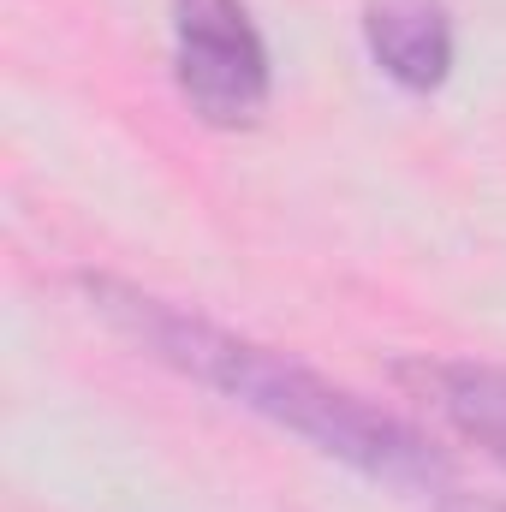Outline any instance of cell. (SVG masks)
<instances>
[{
	"label": "cell",
	"instance_id": "cell-5",
	"mask_svg": "<svg viewBox=\"0 0 506 512\" xmlns=\"http://www.w3.org/2000/svg\"><path fill=\"white\" fill-rule=\"evenodd\" d=\"M435 512H506V501H483V495H441Z\"/></svg>",
	"mask_w": 506,
	"mask_h": 512
},
{
	"label": "cell",
	"instance_id": "cell-2",
	"mask_svg": "<svg viewBox=\"0 0 506 512\" xmlns=\"http://www.w3.org/2000/svg\"><path fill=\"white\" fill-rule=\"evenodd\" d=\"M173 78L209 126H251L268 102V48L245 0H173Z\"/></svg>",
	"mask_w": 506,
	"mask_h": 512
},
{
	"label": "cell",
	"instance_id": "cell-1",
	"mask_svg": "<svg viewBox=\"0 0 506 512\" xmlns=\"http://www.w3.org/2000/svg\"><path fill=\"white\" fill-rule=\"evenodd\" d=\"M84 298L102 322H114L131 346H143L167 370L227 393L233 405L280 423L286 435L340 459L346 471L370 477L381 489H399V495H435V501L447 495L453 465L441 447H429L411 423L358 399L352 387L316 376L310 364H298L262 340H245V334L197 316V310H179L155 292L108 280V274H84Z\"/></svg>",
	"mask_w": 506,
	"mask_h": 512
},
{
	"label": "cell",
	"instance_id": "cell-3",
	"mask_svg": "<svg viewBox=\"0 0 506 512\" xmlns=\"http://www.w3.org/2000/svg\"><path fill=\"white\" fill-rule=\"evenodd\" d=\"M453 435L483 447L506 465V370L495 364H465V358H411L393 370Z\"/></svg>",
	"mask_w": 506,
	"mask_h": 512
},
{
	"label": "cell",
	"instance_id": "cell-4",
	"mask_svg": "<svg viewBox=\"0 0 506 512\" xmlns=\"http://www.w3.org/2000/svg\"><path fill=\"white\" fill-rule=\"evenodd\" d=\"M370 60L405 90H435L453 72V18L441 0H370Z\"/></svg>",
	"mask_w": 506,
	"mask_h": 512
}]
</instances>
